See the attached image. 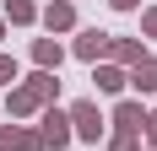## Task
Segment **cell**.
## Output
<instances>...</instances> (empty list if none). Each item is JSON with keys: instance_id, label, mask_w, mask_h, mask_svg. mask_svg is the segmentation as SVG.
<instances>
[{"instance_id": "cell-1", "label": "cell", "mask_w": 157, "mask_h": 151, "mask_svg": "<svg viewBox=\"0 0 157 151\" xmlns=\"http://www.w3.org/2000/svg\"><path fill=\"white\" fill-rule=\"evenodd\" d=\"M71 124H76L81 140H98V135H103V113H98V103H76V108H71Z\"/></svg>"}, {"instance_id": "cell-2", "label": "cell", "mask_w": 157, "mask_h": 151, "mask_svg": "<svg viewBox=\"0 0 157 151\" xmlns=\"http://www.w3.org/2000/svg\"><path fill=\"white\" fill-rule=\"evenodd\" d=\"M109 43H114V38H109V32H98V27H87V32H81V38H76V54H81V60H103V54H109Z\"/></svg>"}, {"instance_id": "cell-3", "label": "cell", "mask_w": 157, "mask_h": 151, "mask_svg": "<svg viewBox=\"0 0 157 151\" xmlns=\"http://www.w3.org/2000/svg\"><path fill=\"white\" fill-rule=\"evenodd\" d=\"M71 135H76V130H71V119H65V113H54V108H49V113H44V140H49V146H54V151H60V146H65V140H71Z\"/></svg>"}, {"instance_id": "cell-4", "label": "cell", "mask_w": 157, "mask_h": 151, "mask_svg": "<svg viewBox=\"0 0 157 151\" xmlns=\"http://www.w3.org/2000/svg\"><path fill=\"white\" fill-rule=\"evenodd\" d=\"M44 27L49 32H65V27H76V11H71V0H54L44 11Z\"/></svg>"}, {"instance_id": "cell-5", "label": "cell", "mask_w": 157, "mask_h": 151, "mask_svg": "<svg viewBox=\"0 0 157 151\" xmlns=\"http://www.w3.org/2000/svg\"><path fill=\"white\" fill-rule=\"evenodd\" d=\"M114 124H119L125 135H141V124H146V113H141V103H119V108H114Z\"/></svg>"}, {"instance_id": "cell-6", "label": "cell", "mask_w": 157, "mask_h": 151, "mask_svg": "<svg viewBox=\"0 0 157 151\" xmlns=\"http://www.w3.org/2000/svg\"><path fill=\"white\" fill-rule=\"evenodd\" d=\"M92 81H98V92H119V87L130 81V76L119 70V65H98V76H92Z\"/></svg>"}, {"instance_id": "cell-7", "label": "cell", "mask_w": 157, "mask_h": 151, "mask_svg": "<svg viewBox=\"0 0 157 151\" xmlns=\"http://www.w3.org/2000/svg\"><path fill=\"white\" fill-rule=\"evenodd\" d=\"M33 60H38V65L49 70V65H60V60H65V49L54 43V38H38V43H33Z\"/></svg>"}, {"instance_id": "cell-8", "label": "cell", "mask_w": 157, "mask_h": 151, "mask_svg": "<svg viewBox=\"0 0 157 151\" xmlns=\"http://www.w3.org/2000/svg\"><path fill=\"white\" fill-rule=\"evenodd\" d=\"M130 87H141V92H157V60H141V65H136Z\"/></svg>"}, {"instance_id": "cell-9", "label": "cell", "mask_w": 157, "mask_h": 151, "mask_svg": "<svg viewBox=\"0 0 157 151\" xmlns=\"http://www.w3.org/2000/svg\"><path fill=\"white\" fill-rule=\"evenodd\" d=\"M6 16H11V22H33L38 11H33V0H11V6H6Z\"/></svg>"}, {"instance_id": "cell-10", "label": "cell", "mask_w": 157, "mask_h": 151, "mask_svg": "<svg viewBox=\"0 0 157 151\" xmlns=\"http://www.w3.org/2000/svg\"><path fill=\"white\" fill-rule=\"evenodd\" d=\"M16 151H44V135H33V130H16Z\"/></svg>"}, {"instance_id": "cell-11", "label": "cell", "mask_w": 157, "mask_h": 151, "mask_svg": "<svg viewBox=\"0 0 157 151\" xmlns=\"http://www.w3.org/2000/svg\"><path fill=\"white\" fill-rule=\"evenodd\" d=\"M11 81H16V60H11V54H0V87H11Z\"/></svg>"}, {"instance_id": "cell-12", "label": "cell", "mask_w": 157, "mask_h": 151, "mask_svg": "<svg viewBox=\"0 0 157 151\" xmlns=\"http://www.w3.org/2000/svg\"><path fill=\"white\" fill-rule=\"evenodd\" d=\"M109 151H141V146H136V135H125V130H119V135L109 140Z\"/></svg>"}, {"instance_id": "cell-13", "label": "cell", "mask_w": 157, "mask_h": 151, "mask_svg": "<svg viewBox=\"0 0 157 151\" xmlns=\"http://www.w3.org/2000/svg\"><path fill=\"white\" fill-rule=\"evenodd\" d=\"M0 151H16V130H0Z\"/></svg>"}, {"instance_id": "cell-14", "label": "cell", "mask_w": 157, "mask_h": 151, "mask_svg": "<svg viewBox=\"0 0 157 151\" xmlns=\"http://www.w3.org/2000/svg\"><path fill=\"white\" fill-rule=\"evenodd\" d=\"M146 135H152V146H157V113H146V124H141Z\"/></svg>"}, {"instance_id": "cell-15", "label": "cell", "mask_w": 157, "mask_h": 151, "mask_svg": "<svg viewBox=\"0 0 157 151\" xmlns=\"http://www.w3.org/2000/svg\"><path fill=\"white\" fill-rule=\"evenodd\" d=\"M141 27H146V32L157 38V11H146V16H141Z\"/></svg>"}, {"instance_id": "cell-16", "label": "cell", "mask_w": 157, "mask_h": 151, "mask_svg": "<svg viewBox=\"0 0 157 151\" xmlns=\"http://www.w3.org/2000/svg\"><path fill=\"white\" fill-rule=\"evenodd\" d=\"M114 11H136V6H141V0H109Z\"/></svg>"}, {"instance_id": "cell-17", "label": "cell", "mask_w": 157, "mask_h": 151, "mask_svg": "<svg viewBox=\"0 0 157 151\" xmlns=\"http://www.w3.org/2000/svg\"><path fill=\"white\" fill-rule=\"evenodd\" d=\"M0 32H6V16H0Z\"/></svg>"}, {"instance_id": "cell-18", "label": "cell", "mask_w": 157, "mask_h": 151, "mask_svg": "<svg viewBox=\"0 0 157 151\" xmlns=\"http://www.w3.org/2000/svg\"><path fill=\"white\" fill-rule=\"evenodd\" d=\"M152 151H157V146H152Z\"/></svg>"}]
</instances>
